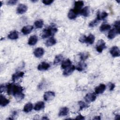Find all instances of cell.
Here are the masks:
<instances>
[{"mask_svg": "<svg viewBox=\"0 0 120 120\" xmlns=\"http://www.w3.org/2000/svg\"><path fill=\"white\" fill-rule=\"evenodd\" d=\"M23 88L21 86L9 83L7 85V93L8 95H12L17 100H21L24 97L22 93Z\"/></svg>", "mask_w": 120, "mask_h": 120, "instance_id": "6da1fadb", "label": "cell"}, {"mask_svg": "<svg viewBox=\"0 0 120 120\" xmlns=\"http://www.w3.org/2000/svg\"><path fill=\"white\" fill-rule=\"evenodd\" d=\"M58 30L56 28H50L43 30L41 34V37L43 38H47L53 35Z\"/></svg>", "mask_w": 120, "mask_h": 120, "instance_id": "7a4b0ae2", "label": "cell"}, {"mask_svg": "<svg viewBox=\"0 0 120 120\" xmlns=\"http://www.w3.org/2000/svg\"><path fill=\"white\" fill-rule=\"evenodd\" d=\"M95 36L92 34H90L88 37H86L85 35L81 36L79 40L82 43H85L90 45L93 44L95 41Z\"/></svg>", "mask_w": 120, "mask_h": 120, "instance_id": "3957f363", "label": "cell"}, {"mask_svg": "<svg viewBox=\"0 0 120 120\" xmlns=\"http://www.w3.org/2000/svg\"><path fill=\"white\" fill-rule=\"evenodd\" d=\"M106 48L105 42L103 39L99 40L96 44V50L98 52H102L103 50Z\"/></svg>", "mask_w": 120, "mask_h": 120, "instance_id": "277c9868", "label": "cell"}, {"mask_svg": "<svg viewBox=\"0 0 120 120\" xmlns=\"http://www.w3.org/2000/svg\"><path fill=\"white\" fill-rule=\"evenodd\" d=\"M84 5V2L83 1H75L74 4V10L78 14L80 13V11L82 9V8Z\"/></svg>", "mask_w": 120, "mask_h": 120, "instance_id": "5b68a950", "label": "cell"}, {"mask_svg": "<svg viewBox=\"0 0 120 120\" xmlns=\"http://www.w3.org/2000/svg\"><path fill=\"white\" fill-rule=\"evenodd\" d=\"M96 99V95L95 93H87L84 97V99L87 103H90L94 101Z\"/></svg>", "mask_w": 120, "mask_h": 120, "instance_id": "8992f818", "label": "cell"}, {"mask_svg": "<svg viewBox=\"0 0 120 120\" xmlns=\"http://www.w3.org/2000/svg\"><path fill=\"white\" fill-rule=\"evenodd\" d=\"M55 93L51 91L45 92L44 95V99L45 101H51L55 97Z\"/></svg>", "mask_w": 120, "mask_h": 120, "instance_id": "52a82bcc", "label": "cell"}, {"mask_svg": "<svg viewBox=\"0 0 120 120\" xmlns=\"http://www.w3.org/2000/svg\"><path fill=\"white\" fill-rule=\"evenodd\" d=\"M110 52L112 56L113 57H119L120 55L119 48L117 46H112L110 49Z\"/></svg>", "mask_w": 120, "mask_h": 120, "instance_id": "ba28073f", "label": "cell"}, {"mask_svg": "<svg viewBox=\"0 0 120 120\" xmlns=\"http://www.w3.org/2000/svg\"><path fill=\"white\" fill-rule=\"evenodd\" d=\"M75 67L74 65H72L66 69H65L63 72V75L64 76H68L70 75L75 70Z\"/></svg>", "mask_w": 120, "mask_h": 120, "instance_id": "9c48e42d", "label": "cell"}, {"mask_svg": "<svg viewBox=\"0 0 120 120\" xmlns=\"http://www.w3.org/2000/svg\"><path fill=\"white\" fill-rule=\"evenodd\" d=\"M27 10V6L23 4H20L16 9V12L19 14H22Z\"/></svg>", "mask_w": 120, "mask_h": 120, "instance_id": "30bf717a", "label": "cell"}, {"mask_svg": "<svg viewBox=\"0 0 120 120\" xmlns=\"http://www.w3.org/2000/svg\"><path fill=\"white\" fill-rule=\"evenodd\" d=\"M33 54L37 58L41 57L44 54V50L41 47L37 48L34 51Z\"/></svg>", "mask_w": 120, "mask_h": 120, "instance_id": "8fae6325", "label": "cell"}, {"mask_svg": "<svg viewBox=\"0 0 120 120\" xmlns=\"http://www.w3.org/2000/svg\"><path fill=\"white\" fill-rule=\"evenodd\" d=\"M50 67V65L48 63L46 62H42L38 66V69L39 71L47 70Z\"/></svg>", "mask_w": 120, "mask_h": 120, "instance_id": "7c38bea8", "label": "cell"}, {"mask_svg": "<svg viewBox=\"0 0 120 120\" xmlns=\"http://www.w3.org/2000/svg\"><path fill=\"white\" fill-rule=\"evenodd\" d=\"M106 89V86L104 84H100L95 88V92L97 94L103 93Z\"/></svg>", "mask_w": 120, "mask_h": 120, "instance_id": "4fadbf2b", "label": "cell"}, {"mask_svg": "<svg viewBox=\"0 0 120 120\" xmlns=\"http://www.w3.org/2000/svg\"><path fill=\"white\" fill-rule=\"evenodd\" d=\"M24 75V73L23 72L20 71V72H16L14 74L12 75V81L14 82H15L16 81L18 80L20 78L23 77Z\"/></svg>", "mask_w": 120, "mask_h": 120, "instance_id": "5bb4252c", "label": "cell"}, {"mask_svg": "<svg viewBox=\"0 0 120 120\" xmlns=\"http://www.w3.org/2000/svg\"><path fill=\"white\" fill-rule=\"evenodd\" d=\"M33 29V26H31V25L25 26L22 29L21 31L24 35H27L31 32Z\"/></svg>", "mask_w": 120, "mask_h": 120, "instance_id": "9a60e30c", "label": "cell"}, {"mask_svg": "<svg viewBox=\"0 0 120 120\" xmlns=\"http://www.w3.org/2000/svg\"><path fill=\"white\" fill-rule=\"evenodd\" d=\"M10 101L7 99L5 96L1 95L0 98V105L1 106L4 107L8 105Z\"/></svg>", "mask_w": 120, "mask_h": 120, "instance_id": "2e32d148", "label": "cell"}, {"mask_svg": "<svg viewBox=\"0 0 120 120\" xmlns=\"http://www.w3.org/2000/svg\"><path fill=\"white\" fill-rule=\"evenodd\" d=\"M87 67V64L84 62L83 61H81L79 62L76 66L75 67V68L79 71H82L84 70V69Z\"/></svg>", "mask_w": 120, "mask_h": 120, "instance_id": "e0dca14e", "label": "cell"}, {"mask_svg": "<svg viewBox=\"0 0 120 120\" xmlns=\"http://www.w3.org/2000/svg\"><path fill=\"white\" fill-rule=\"evenodd\" d=\"M90 13V11L89 7L88 6H86L81 10L79 14H80L82 15L84 17H87L89 15Z\"/></svg>", "mask_w": 120, "mask_h": 120, "instance_id": "ac0fdd59", "label": "cell"}, {"mask_svg": "<svg viewBox=\"0 0 120 120\" xmlns=\"http://www.w3.org/2000/svg\"><path fill=\"white\" fill-rule=\"evenodd\" d=\"M38 38L36 35H32L30 36L28 40V44L30 45H35L38 42Z\"/></svg>", "mask_w": 120, "mask_h": 120, "instance_id": "d6986e66", "label": "cell"}, {"mask_svg": "<svg viewBox=\"0 0 120 120\" xmlns=\"http://www.w3.org/2000/svg\"><path fill=\"white\" fill-rule=\"evenodd\" d=\"M69 112V109L67 107H63L60 108L59 112V116H65L68 115Z\"/></svg>", "mask_w": 120, "mask_h": 120, "instance_id": "ffe728a7", "label": "cell"}, {"mask_svg": "<svg viewBox=\"0 0 120 120\" xmlns=\"http://www.w3.org/2000/svg\"><path fill=\"white\" fill-rule=\"evenodd\" d=\"M72 65V62L69 59H67L65 60H63L61 63V68L62 69H66V68L71 66Z\"/></svg>", "mask_w": 120, "mask_h": 120, "instance_id": "44dd1931", "label": "cell"}, {"mask_svg": "<svg viewBox=\"0 0 120 120\" xmlns=\"http://www.w3.org/2000/svg\"><path fill=\"white\" fill-rule=\"evenodd\" d=\"M45 103L42 101H39L37 103L34 107V109L35 111H39L45 108Z\"/></svg>", "mask_w": 120, "mask_h": 120, "instance_id": "7402d4cb", "label": "cell"}, {"mask_svg": "<svg viewBox=\"0 0 120 120\" xmlns=\"http://www.w3.org/2000/svg\"><path fill=\"white\" fill-rule=\"evenodd\" d=\"M8 38L12 39V40H15L16 39L18 38L19 36H18V32L15 31H13L12 32H11L8 35Z\"/></svg>", "mask_w": 120, "mask_h": 120, "instance_id": "603a6c76", "label": "cell"}, {"mask_svg": "<svg viewBox=\"0 0 120 120\" xmlns=\"http://www.w3.org/2000/svg\"><path fill=\"white\" fill-rule=\"evenodd\" d=\"M56 43V40L53 37H51L46 41L45 45L47 46H51L54 45Z\"/></svg>", "mask_w": 120, "mask_h": 120, "instance_id": "cb8c5ba5", "label": "cell"}, {"mask_svg": "<svg viewBox=\"0 0 120 120\" xmlns=\"http://www.w3.org/2000/svg\"><path fill=\"white\" fill-rule=\"evenodd\" d=\"M117 34H118V33H117L116 30L114 28H113L109 30L108 34L107 37L109 39H112L115 37Z\"/></svg>", "mask_w": 120, "mask_h": 120, "instance_id": "d4e9b609", "label": "cell"}, {"mask_svg": "<svg viewBox=\"0 0 120 120\" xmlns=\"http://www.w3.org/2000/svg\"><path fill=\"white\" fill-rule=\"evenodd\" d=\"M77 15H78V14L77 13H76L74 10L73 9H72L69 10V11L68 14V16L69 19L73 20V19H75L76 18Z\"/></svg>", "mask_w": 120, "mask_h": 120, "instance_id": "484cf974", "label": "cell"}, {"mask_svg": "<svg viewBox=\"0 0 120 120\" xmlns=\"http://www.w3.org/2000/svg\"><path fill=\"white\" fill-rule=\"evenodd\" d=\"M108 16V14L106 12H102V13L98 12L97 14V18L98 21L104 20Z\"/></svg>", "mask_w": 120, "mask_h": 120, "instance_id": "4316f807", "label": "cell"}, {"mask_svg": "<svg viewBox=\"0 0 120 120\" xmlns=\"http://www.w3.org/2000/svg\"><path fill=\"white\" fill-rule=\"evenodd\" d=\"M32 109H33V105L32 104V103L29 102L26 104L24 105L23 111L25 112H30L32 110Z\"/></svg>", "mask_w": 120, "mask_h": 120, "instance_id": "83f0119b", "label": "cell"}, {"mask_svg": "<svg viewBox=\"0 0 120 120\" xmlns=\"http://www.w3.org/2000/svg\"><path fill=\"white\" fill-rule=\"evenodd\" d=\"M111 26L109 24L103 23L100 26V27L99 28V30H100V31L104 32V31H105L110 30L111 29Z\"/></svg>", "mask_w": 120, "mask_h": 120, "instance_id": "f1b7e54d", "label": "cell"}, {"mask_svg": "<svg viewBox=\"0 0 120 120\" xmlns=\"http://www.w3.org/2000/svg\"><path fill=\"white\" fill-rule=\"evenodd\" d=\"M63 56L62 55L59 54V55H56L54 60L53 64L56 65V64L59 63L63 60Z\"/></svg>", "mask_w": 120, "mask_h": 120, "instance_id": "f546056e", "label": "cell"}, {"mask_svg": "<svg viewBox=\"0 0 120 120\" xmlns=\"http://www.w3.org/2000/svg\"><path fill=\"white\" fill-rule=\"evenodd\" d=\"M44 24V22L42 20H38L35 22L34 25L36 28L40 29L41 28Z\"/></svg>", "mask_w": 120, "mask_h": 120, "instance_id": "4dcf8cb0", "label": "cell"}, {"mask_svg": "<svg viewBox=\"0 0 120 120\" xmlns=\"http://www.w3.org/2000/svg\"><path fill=\"white\" fill-rule=\"evenodd\" d=\"M89 55L88 52H81L80 53V59L82 61H84L85 60H86Z\"/></svg>", "mask_w": 120, "mask_h": 120, "instance_id": "1f68e13d", "label": "cell"}, {"mask_svg": "<svg viewBox=\"0 0 120 120\" xmlns=\"http://www.w3.org/2000/svg\"><path fill=\"white\" fill-rule=\"evenodd\" d=\"M78 104L80 106V110H81L85 108H87L88 107V105L82 101H79L78 102Z\"/></svg>", "mask_w": 120, "mask_h": 120, "instance_id": "d6a6232c", "label": "cell"}, {"mask_svg": "<svg viewBox=\"0 0 120 120\" xmlns=\"http://www.w3.org/2000/svg\"><path fill=\"white\" fill-rule=\"evenodd\" d=\"M120 21H117L114 22V29L116 30L118 34H120Z\"/></svg>", "mask_w": 120, "mask_h": 120, "instance_id": "836d02e7", "label": "cell"}, {"mask_svg": "<svg viewBox=\"0 0 120 120\" xmlns=\"http://www.w3.org/2000/svg\"><path fill=\"white\" fill-rule=\"evenodd\" d=\"M98 20L97 19V18H96L95 20H93L92 21H91V22H90L89 23V26L90 27H94V26H95L96 25H97L98 23Z\"/></svg>", "mask_w": 120, "mask_h": 120, "instance_id": "e575fe53", "label": "cell"}, {"mask_svg": "<svg viewBox=\"0 0 120 120\" xmlns=\"http://www.w3.org/2000/svg\"><path fill=\"white\" fill-rule=\"evenodd\" d=\"M53 2V0H42V2L46 5H50Z\"/></svg>", "mask_w": 120, "mask_h": 120, "instance_id": "d590c367", "label": "cell"}, {"mask_svg": "<svg viewBox=\"0 0 120 120\" xmlns=\"http://www.w3.org/2000/svg\"><path fill=\"white\" fill-rule=\"evenodd\" d=\"M17 2V0H10L8 1L7 4L9 5H14Z\"/></svg>", "mask_w": 120, "mask_h": 120, "instance_id": "8d00e7d4", "label": "cell"}, {"mask_svg": "<svg viewBox=\"0 0 120 120\" xmlns=\"http://www.w3.org/2000/svg\"><path fill=\"white\" fill-rule=\"evenodd\" d=\"M109 90L110 91H112V90H113L114 88H115V85L114 84L112 83H111V82H110L109 84Z\"/></svg>", "mask_w": 120, "mask_h": 120, "instance_id": "74e56055", "label": "cell"}, {"mask_svg": "<svg viewBox=\"0 0 120 120\" xmlns=\"http://www.w3.org/2000/svg\"><path fill=\"white\" fill-rule=\"evenodd\" d=\"M76 120H84V117L81 114H79V115H78L76 118H75Z\"/></svg>", "mask_w": 120, "mask_h": 120, "instance_id": "f35d334b", "label": "cell"}, {"mask_svg": "<svg viewBox=\"0 0 120 120\" xmlns=\"http://www.w3.org/2000/svg\"><path fill=\"white\" fill-rule=\"evenodd\" d=\"M94 119H96V120H100V117L99 116H96V117H95L94 118Z\"/></svg>", "mask_w": 120, "mask_h": 120, "instance_id": "ab89813d", "label": "cell"}]
</instances>
